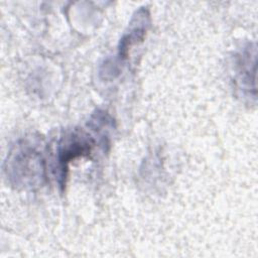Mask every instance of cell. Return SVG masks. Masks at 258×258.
Segmentation results:
<instances>
[{
    "label": "cell",
    "instance_id": "obj_1",
    "mask_svg": "<svg viewBox=\"0 0 258 258\" xmlns=\"http://www.w3.org/2000/svg\"><path fill=\"white\" fill-rule=\"evenodd\" d=\"M41 157L38 152L28 146H21L16 149L12 155L9 164V171L16 182L24 185H33L34 178L41 176L43 167L41 166Z\"/></svg>",
    "mask_w": 258,
    "mask_h": 258
},
{
    "label": "cell",
    "instance_id": "obj_2",
    "mask_svg": "<svg viewBox=\"0 0 258 258\" xmlns=\"http://www.w3.org/2000/svg\"><path fill=\"white\" fill-rule=\"evenodd\" d=\"M92 145L93 141L82 133H73L59 144L58 167L61 180L67 176L69 162L79 156L89 154L92 149Z\"/></svg>",
    "mask_w": 258,
    "mask_h": 258
}]
</instances>
